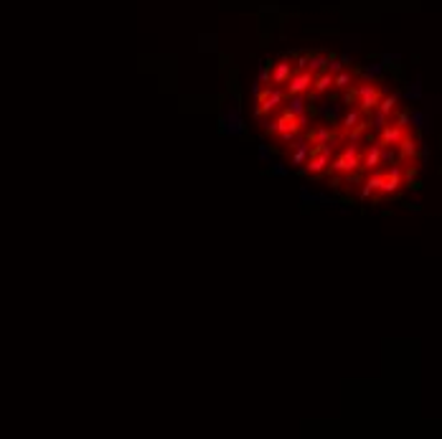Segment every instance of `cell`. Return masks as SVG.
Listing matches in <instances>:
<instances>
[{"label": "cell", "instance_id": "9c48e42d", "mask_svg": "<svg viewBox=\"0 0 442 439\" xmlns=\"http://www.w3.org/2000/svg\"><path fill=\"white\" fill-rule=\"evenodd\" d=\"M409 130H404V127H399V125H394L391 119H389V125L379 132V145L381 147H396L401 140H404V135H407Z\"/></svg>", "mask_w": 442, "mask_h": 439}, {"label": "cell", "instance_id": "ba28073f", "mask_svg": "<svg viewBox=\"0 0 442 439\" xmlns=\"http://www.w3.org/2000/svg\"><path fill=\"white\" fill-rule=\"evenodd\" d=\"M366 127H369V122H364V112H361L358 107H356V109H348V112L341 117V132H338V137L346 135V132H353V130H361V132H364Z\"/></svg>", "mask_w": 442, "mask_h": 439}, {"label": "cell", "instance_id": "3957f363", "mask_svg": "<svg viewBox=\"0 0 442 439\" xmlns=\"http://www.w3.org/2000/svg\"><path fill=\"white\" fill-rule=\"evenodd\" d=\"M401 188H404V168H401L399 163L386 165V170H384V180H381V190H379V198H391V195H396Z\"/></svg>", "mask_w": 442, "mask_h": 439}, {"label": "cell", "instance_id": "7a4b0ae2", "mask_svg": "<svg viewBox=\"0 0 442 439\" xmlns=\"http://www.w3.org/2000/svg\"><path fill=\"white\" fill-rule=\"evenodd\" d=\"M351 92H353V99L358 102V109L364 112V114H371V112L376 109L379 99H381V89H379L376 84L366 82V79H361V82H358Z\"/></svg>", "mask_w": 442, "mask_h": 439}, {"label": "cell", "instance_id": "f546056e", "mask_svg": "<svg viewBox=\"0 0 442 439\" xmlns=\"http://www.w3.org/2000/svg\"><path fill=\"white\" fill-rule=\"evenodd\" d=\"M338 59H341V61H343V64H353V59H351V56H348V54H343V56H338Z\"/></svg>", "mask_w": 442, "mask_h": 439}, {"label": "cell", "instance_id": "603a6c76", "mask_svg": "<svg viewBox=\"0 0 442 439\" xmlns=\"http://www.w3.org/2000/svg\"><path fill=\"white\" fill-rule=\"evenodd\" d=\"M269 66H272V61L267 64H259V74H257V84H269Z\"/></svg>", "mask_w": 442, "mask_h": 439}, {"label": "cell", "instance_id": "ac0fdd59", "mask_svg": "<svg viewBox=\"0 0 442 439\" xmlns=\"http://www.w3.org/2000/svg\"><path fill=\"white\" fill-rule=\"evenodd\" d=\"M381 71H384L381 64H366V69L361 71V79H366V82H374V79L381 76Z\"/></svg>", "mask_w": 442, "mask_h": 439}, {"label": "cell", "instance_id": "cb8c5ba5", "mask_svg": "<svg viewBox=\"0 0 442 439\" xmlns=\"http://www.w3.org/2000/svg\"><path fill=\"white\" fill-rule=\"evenodd\" d=\"M399 61H401L399 54H384V56H381V66H396Z\"/></svg>", "mask_w": 442, "mask_h": 439}, {"label": "cell", "instance_id": "5bb4252c", "mask_svg": "<svg viewBox=\"0 0 442 439\" xmlns=\"http://www.w3.org/2000/svg\"><path fill=\"white\" fill-rule=\"evenodd\" d=\"M326 54H320V51H313V54H308V64H305V69L310 71V74H320V71H326Z\"/></svg>", "mask_w": 442, "mask_h": 439}, {"label": "cell", "instance_id": "52a82bcc", "mask_svg": "<svg viewBox=\"0 0 442 439\" xmlns=\"http://www.w3.org/2000/svg\"><path fill=\"white\" fill-rule=\"evenodd\" d=\"M292 71H295V69H292L290 56H282L279 61H274V64L269 66V84H274V87H285V82L290 79Z\"/></svg>", "mask_w": 442, "mask_h": 439}, {"label": "cell", "instance_id": "4fadbf2b", "mask_svg": "<svg viewBox=\"0 0 442 439\" xmlns=\"http://www.w3.org/2000/svg\"><path fill=\"white\" fill-rule=\"evenodd\" d=\"M285 112H290L292 117H300L308 112V102H305V94H292V97H285Z\"/></svg>", "mask_w": 442, "mask_h": 439}, {"label": "cell", "instance_id": "2e32d148", "mask_svg": "<svg viewBox=\"0 0 442 439\" xmlns=\"http://www.w3.org/2000/svg\"><path fill=\"white\" fill-rule=\"evenodd\" d=\"M353 82H356V74H351V71H346V69H341L338 74H333V89H338V92L351 89Z\"/></svg>", "mask_w": 442, "mask_h": 439}, {"label": "cell", "instance_id": "d4e9b609", "mask_svg": "<svg viewBox=\"0 0 442 439\" xmlns=\"http://www.w3.org/2000/svg\"><path fill=\"white\" fill-rule=\"evenodd\" d=\"M407 99H422V84H419V79H417V84H414V87H409Z\"/></svg>", "mask_w": 442, "mask_h": 439}, {"label": "cell", "instance_id": "44dd1931", "mask_svg": "<svg viewBox=\"0 0 442 439\" xmlns=\"http://www.w3.org/2000/svg\"><path fill=\"white\" fill-rule=\"evenodd\" d=\"M391 122L399 125V127H404V130H409V112H399V109H394Z\"/></svg>", "mask_w": 442, "mask_h": 439}, {"label": "cell", "instance_id": "83f0119b", "mask_svg": "<svg viewBox=\"0 0 442 439\" xmlns=\"http://www.w3.org/2000/svg\"><path fill=\"white\" fill-rule=\"evenodd\" d=\"M343 102H346L348 107L353 104V92H351V89H343Z\"/></svg>", "mask_w": 442, "mask_h": 439}, {"label": "cell", "instance_id": "30bf717a", "mask_svg": "<svg viewBox=\"0 0 442 439\" xmlns=\"http://www.w3.org/2000/svg\"><path fill=\"white\" fill-rule=\"evenodd\" d=\"M419 145H422V142L407 132V135H404V140H401V142L396 145V150H399V152H396V157H401L404 163H414V160H417V155H419Z\"/></svg>", "mask_w": 442, "mask_h": 439}, {"label": "cell", "instance_id": "6da1fadb", "mask_svg": "<svg viewBox=\"0 0 442 439\" xmlns=\"http://www.w3.org/2000/svg\"><path fill=\"white\" fill-rule=\"evenodd\" d=\"M285 97H287V94H285V89H282V87L264 84V87L259 89V94L254 97V99H257V107H254V117L277 112V107H279V104H285Z\"/></svg>", "mask_w": 442, "mask_h": 439}, {"label": "cell", "instance_id": "4316f807", "mask_svg": "<svg viewBox=\"0 0 442 439\" xmlns=\"http://www.w3.org/2000/svg\"><path fill=\"white\" fill-rule=\"evenodd\" d=\"M272 173H274V175H287V168H285L282 163H279V165H274V168H272Z\"/></svg>", "mask_w": 442, "mask_h": 439}, {"label": "cell", "instance_id": "9a60e30c", "mask_svg": "<svg viewBox=\"0 0 442 439\" xmlns=\"http://www.w3.org/2000/svg\"><path fill=\"white\" fill-rule=\"evenodd\" d=\"M399 99H401V94H389V97H384V94H381V99H379V104H376V112H381V114L391 117V114H394V109H396V104H399Z\"/></svg>", "mask_w": 442, "mask_h": 439}, {"label": "cell", "instance_id": "7c38bea8", "mask_svg": "<svg viewBox=\"0 0 442 439\" xmlns=\"http://www.w3.org/2000/svg\"><path fill=\"white\" fill-rule=\"evenodd\" d=\"M379 150H381V145H379V142H371L364 152H361V170H374V168H379Z\"/></svg>", "mask_w": 442, "mask_h": 439}, {"label": "cell", "instance_id": "e0dca14e", "mask_svg": "<svg viewBox=\"0 0 442 439\" xmlns=\"http://www.w3.org/2000/svg\"><path fill=\"white\" fill-rule=\"evenodd\" d=\"M429 130V125H427V114H422V112H412L409 114V130Z\"/></svg>", "mask_w": 442, "mask_h": 439}, {"label": "cell", "instance_id": "d6986e66", "mask_svg": "<svg viewBox=\"0 0 442 439\" xmlns=\"http://www.w3.org/2000/svg\"><path fill=\"white\" fill-rule=\"evenodd\" d=\"M396 163V150L394 147H381L379 150V165H391Z\"/></svg>", "mask_w": 442, "mask_h": 439}, {"label": "cell", "instance_id": "484cf974", "mask_svg": "<svg viewBox=\"0 0 442 439\" xmlns=\"http://www.w3.org/2000/svg\"><path fill=\"white\" fill-rule=\"evenodd\" d=\"M259 160H269V147L267 145H259Z\"/></svg>", "mask_w": 442, "mask_h": 439}, {"label": "cell", "instance_id": "5b68a950", "mask_svg": "<svg viewBox=\"0 0 442 439\" xmlns=\"http://www.w3.org/2000/svg\"><path fill=\"white\" fill-rule=\"evenodd\" d=\"M381 180H384V168H381V165H379V168H374V170H369V178H366L364 183H361V190H358L361 201H369V198H379Z\"/></svg>", "mask_w": 442, "mask_h": 439}, {"label": "cell", "instance_id": "8992f818", "mask_svg": "<svg viewBox=\"0 0 442 439\" xmlns=\"http://www.w3.org/2000/svg\"><path fill=\"white\" fill-rule=\"evenodd\" d=\"M331 89H333V74L320 71V74L313 76V84H310V89H308V99H310V102H318L320 97H326Z\"/></svg>", "mask_w": 442, "mask_h": 439}, {"label": "cell", "instance_id": "ffe728a7", "mask_svg": "<svg viewBox=\"0 0 442 439\" xmlns=\"http://www.w3.org/2000/svg\"><path fill=\"white\" fill-rule=\"evenodd\" d=\"M389 119H391V117H386V114H381V112H376V109H374V119H371V127H374V132H376V135H379V132H381V130H384L386 125H389Z\"/></svg>", "mask_w": 442, "mask_h": 439}, {"label": "cell", "instance_id": "7402d4cb", "mask_svg": "<svg viewBox=\"0 0 442 439\" xmlns=\"http://www.w3.org/2000/svg\"><path fill=\"white\" fill-rule=\"evenodd\" d=\"M341 69H343V61H341L338 56H328V59H326V71H328V74H338Z\"/></svg>", "mask_w": 442, "mask_h": 439}, {"label": "cell", "instance_id": "277c9868", "mask_svg": "<svg viewBox=\"0 0 442 439\" xmlns=\"http://www.w3.org/2000/svg\"><path fill=\"white\" fill-rule=\"evenodd\" d=\"M313 76L315 74H310L308 69H295L292 74H290V79L285 82V94L287 97H292V94H308V89H310V84H313Z\"/></svg>", "mask_w": 442, "mask_h": 439}, {"label": "cell", "instance_id": "8fae6325", "mask_svg": "<svg viewBox=\"0 0 442 439\" xmlns=\"http://www.w3.org/2000/svg\"><path fill=\"white\" fill-rule=\"evenodd\" d=\"M308 140H310V145L313 147H320V145H333L336 140H338V132H333L331 127H313V130H308Z\"/></svg>", "mask_w": 442, "mask_h": 439}, {"label": "cell", "instance_id": "f1b7e54d", "mask_svg": "<svg viewBox=\"0 0 442 439\" xmlns=\"http://www.w3.org/2000/svg\"><path fill=\"white\" fill-rule=\"evenodd\" d=\"M305 64H308V54L298 56V64H295V69H305Z\"/></svg>", "mask_w": 442, "mask_h": 439}]
</instances>
